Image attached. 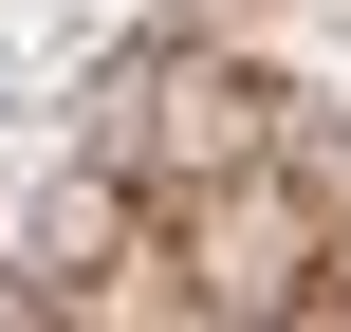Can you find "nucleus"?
<instances>
[{
    "mask_svg": "<svg viewBox=\"0 0 351 332\" xmlns=\"http://www.w3.org/2000/svg\"><path fill=\"white\" fill-rule=\"evenodd\" d=\"M278 74H241V55H148L130 92H111V166H148V185H204V166H259L278 148Z\"/></svg>",
    "mask_w": 351,
    "mask_h": 332,
    "instance_id": "obj_1",
    "label": "nucleus"
}]
</instances>
